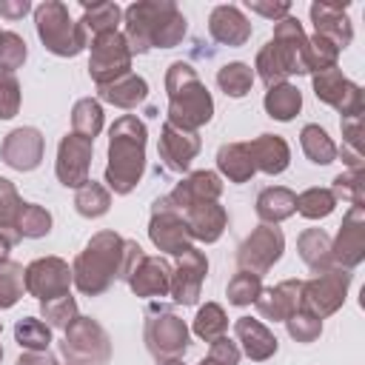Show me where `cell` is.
<instances>
[{
	"instance_id": "obj_34",
	"label": "cell",
	"mask_w": 365,
	"mask_h": 365,
	"mask_svg": "<svg viewBox=\"0 0 365 365\" xmlns=\"http://www.w3.org/2000/svg\"><path fill=\"white\" fill-rule=\"evenodd\" d=\"M123 23V9L117 3H83V17H80V29L86 34V40L108 34V31H120L117 26Z\"/></svg>"
},
{
	"instance_id": "obj_26",
	"label": "cell",
	"mask_w": 365,
	"mask_h": 365,
	"mask_svg": "<svg viewBox=\"0 0 365 365\" xmlns=\"http://www.w3.org/2000/svg\"><path fill=\"white\" fill-rule=\"evenodd\" d=\"M182 217H185V225H188L194 242L211 245L228 228V211L220 202H200V205L182 211Z\"/></svg>"
},
{
	"instance_id": "obj_3",
	"label": "cell",
	"mask_w": 365,
	"mask_h": 365,
	"mask_svg": "<svg viewBox=\"0 0 365 365\" xmlns=\"http://www.w3.org/2000/svg\"><path fill=\"white\" fill-rule=\"evenodd\" d=\"M165 123L182 131H200L214 117V97L200 80L197 68L185 60H174L165 68Z\"/></svg>"
},
{
	"instance_id": "obj_30",
	"label": "cell",
	"mask_w": 365,
	"mask_h": 365,
	"mask_svg": "<svg viewBox=\"0 0 365 365\" xmlns=\"http://www.w3.org/2000/svg\"><path fill=\"white\" fill-rule=\"evenodd\" d=\"M214 160H217L220 177H225L228 182H248L257 174L245 143H225V145H220Z\"/></svg>"
},
{
	"instance_id": "obj_58",
	"label": "cell",
	"mask_w": 365,
	"mask_h": 365,
	"mask_svg": "<svg viewBox=\"0 0 365 365\" xmlns=\"http://www.w3.org/2000/svg\"><path fill=\"white\" fill-rule=\"evenodd\" d=\"M9 251H11V240L6 234H0V262L9 259Z\"/></svg>"
},
{
	"instance_id": "obj_33",
	"label": "cell",
	"mask_w": 365,
	"mask_h": 365,
	"mask_svg": "<svg viewBox=\"0 0 365 365\" xmlns=\"http://www.w3.org/2000/svg\"><path fill=\"white\" fill-rule=\"evenodd\" d=\"M51 211L37 205V202H23L17 217H14V225H11V242H20V240H40L51 231Z\"/></svg>"
},
{
	"instance_id": "obj_63",
	"label": "cell",
	"mask_w": 365,
	"mask_h": 365,
	"mask_svg": "<svg viewBox=\"0 0 365 365\" xmlns=\"http://www.w3.org/2000/svg\"><path fill=\"white\" fill-rule=\"evenodd\" d=\"M57 365H60V362H57Z\"/></svg>"
},
{
	"instance_id": "obj_18",
	"label": "cell",
	"mask_w": 365,
	"mask_h": 365,
	"mask_svg": "<svg viewBox=\"0 0 365 365\" xmlns=\"http://www.w3.org/2000/svg\"><path fill=\"white\" fill-rule=\"evenodd\" d=\"M331 259L345 271H354L365 259V208L351 205L345 211L336 240L331 242Z\"/></svg>"
},
{
	"instance_id": "obj_8",
	"label": "cell",
	"mask_w": 365,
	"mask_h": 365,
	"mask_svg": "<svg viewBox=\"0 0 365 365\" xmlns=\"http://www.w3.org/2000/svg\"><path fill=\"white\" fill-rule=\"evenodd\" d=\"M143 339H145L148 354L157 362H163V359H180L188 351V345H191V334H188L185 319L180 314L168 311V308H157V311L148 314Z\"/></svg>"
},
{
	"instance_id": "obj_4",
	"label": "cell",
	"mask_w": 365,
	"mask_h": 365,
	"mask_svg": "<svg viewBox=\"0 0 365 365\" xmlns=\"http://www.w3.org/2000/svg\"><path fill=\"white\" fill-rule=\"evenodd\" d=\"M305 46H308V34L294 14L277 20L271 40L257 51L254 77H259L265 88H271V86L288 83L291 74H308Z\"/></svg>"
},
{
	"instance_id": "obj_5",
	"label": "cell",
	"mask_w": 365,
	"mask_h": 365,
	"mask_svg": "<svg viewBox=\"0 0 365 365\" xmlns=\"http://www.w3.org/2000/svg\"><path fill=\"white\" fill-rule=\"evenodd\" d=\"M123 245L125 240L117 231H97L86 248L74 257L71 265V285L83 297H100L120 279L123 268Z\"/></svg>"
},
{
	"instance_id": "obj_14",
	"label": "cell",
	"mask_w": 365,
	"mask_h": 365,
	"mask_svg": "<svg viewBox=\"0 0 365 365\" xmlns=\"http://www.w3.org/2000/svg\"><path fill=\"white\" fill-rule=\"evenodd\" d=\"M91 157H94V140L80 137L74 131L60 137L57 145V160H54V174L60 180V185L66 188H80L88 182V171H91Z\"/></svg>"
},
{
	"instance_id": "obj_43",
	"label": "cell",
	"mask_w": 365,
	"mask_h": 365,
	"mask_svg": "<svg viewBox=\"0 0 365 365\" xmlns=\"http://www.w3.org/2000/svg\"><path fill=\"white\" fill-rule=\"evenodd\" d=\"M259 291H262V277L248 274V271H237V274L228 279L225 297H228V302H231V305L245 308V305H254V302H257Z\"/></svg>"
},
{
	"instance_id": "obj_44",
	"label": "cell",
	"mask_w": 365,
	"mask_h": 365,
	"mask_svg": "<svg viewBox=\"0 0 365 365\" xmlns=\"http://www.w3.org/2000/svg\"><path fill=\"white\" fill-rule=\"evenodd\" d=\"M40 317L46 319V325H48L51 331H54V328L66 331V328L80 317V311H77V299H74L71 294H66V297L40 302Z\"/></svg>"
},
{
	"instance_id": "obj_15",
	"label": "cell",
	"mask_w": 365,
	"mask_h": 365,
	"mask_svg": "<svg viewBox=\"0 0 365 365\" xmlns=\"http://www.w3.org/2000/svg\"><path fill=\"white\" fill-rule=\"evenodd\" d=\"M71 288V268L63 257H37L26 265V294L48 302L66 297Z\"/></svg>"
},
{
	"instance_id": "obj_27",
	"label": "cell",
	"mask_w": 365,
	"mask_h": 365,
	"mask_svg": "<svg viewBox=\"0 0 365 365\" xmlns=\"http://www.w3.org/2000/svg\"><path fill=\"white\" fill-rule=\"evenodd\" d=\"M245 145H248L254 168L268 177H277L291 165V148L279 134H259Z\"/></svg>"
},
{
	"instance_id": "obj_56",
	"label": "cell",
	"mask_w": 365,
	"mask_h": 365,
	"mask_svg": "<svg viewBox=\"0 0 365 365\" xmlns=\"http://www.w3.org/2000/svg\"><path fill=\"white\" fill-rule=\"evenodd\" d=\"M17 365H57V359L48 351H23L17 356Z\"/></svg>"
},
{
	"instance_id": "obj_51",
	"label": "cell",
	"mask_w": 365,
	"mask_h": 365,
	"mask_svg": "<svg viewBox=\"0 0 365 365\" xmlns=\"http://www.w3.org/2000/svg\"><path fill=\"white\" fill-rule=\"evenodd\" d=\"M240 345L237 342H231L228 336H220V339H214L211 342V348H208V359H214L217 365H240Z\"/></svg>"
},
{
	"instance_id": "obj_13",
	"label": "cell",
	"mask_w": 365,
	"mask_h": 365,
	"mask_svg": "<svg viewBox=\"0 0 365 365\" xmlns=\"http://www.w3.org/2000/svg\"><path fill=\"white\" fill-rule=\"evenodd\" d=\"M311 83H314L317 100L325 103V106H331V108H336V111L342 114V120L362 114V108H365L362 88H359L354 80H348L339 66L311 74Z\"/></svg>"
},
{
	"instance_id": "obj_41",
	"label": "cell",
	"mask_w": 365,
	"mask_h": 365,
	"mask_svg": "<svg viewBox=\"0 0 365 365\" xmlns=\"http://www.w3.org/2000/svg\"><path fill=\"white\" fill-rule=\"evenodd\" d=\"M336 208V197L331 188H305L302 194H297V214L305 220H325L331 217Z\"/></svg>"
},
{
	"instance_id": "obj_31",
	"label": "cell",
	"mask_w": 365,
	"mask_h": 365,
	"mask_svg": "<svg viewBox=\"0 0 365 365\" xmlns=\"http://www.w3.org/2000/svg\"><path fill=\"white\" fill-rule=\"evenodd\" d=\"M297 251H299V259L314 274L334 268V259H331V237L322 228H305L297 237Z\"/></svg>"
},
{
	"instance_id": "obj_52",
	"label": "cell",
	"mask_w": 365,
	"mask_h": 365,
	"mask_svg": "<svg viewBox=\"0 0 365 365\" xmlns=\"http://www.w3.org/2000/svg\"><path fill=\"white\" fill-rule=\"evenodd\" d=\"M143 257H145V251L140 248V242L137 240H125V245H123V268H120V279L123 282L131 279V274L143 262Z\"/></svg>"
},
{
	"instance_id": "obj_39",
	"label": "cell",
	"mask_w": 365,
	"mask_h": 365,
	"mask_svg": "<svg viewBox=\"0 0 365 365\" xmlns=\"http://www.w3.org/2000/svg\"><path fill=\"white\" fill-rule=\"evenodd\" d=\"M191 331L200 339H205V342H214V339L225 336V331H228V314H225V308L220 302L200 305V311H197V317L191 322Z\"/></svg>"
},
{
	"instance_id": "obj_42",
	"label": "cell",
	"mask_w": 365,
	"mask_h": 365,
	"mask_svg": "<svg viewBox=\"0 0 365 365\" xmlns=\"http://www.w3.org/2000/svg\"><path fill=\"white\" fill-rule=\"evenodd\" d=\"M14 342L23 351H48L51 345V328L37 317H20L14 322Z\"/></svg>"
},
{
	"instance_id": "obj_60",
	"label": "cell",
	"mask_w": 365,
	"mask_h": 365,
	"mask_svg": "<svg viewBox=\"0 0 365 365\" xmlns=\"http://www.w3.org/2000/svg\"><path fill=\"white\" fill-rule=\"evenodd\" d=\"M197 365H217V362H214V359H208V356H202V359H200Z\"/></svg>"
},
{
	"instance_id": "obj_17",
	"label": "cell",
	"mask_w": 365,
	"mask_h": 365,
	"mask_svg": "<svg viewBox=\"0 0 365 365\" xmlns=\"http://www.w3.org/2000/svg\"><path fill=\"white\" fill-rule=\"evenodd\" d=\"M43 154H46V137L34 125L11 128L0 145V160L14 171H34L43 163Z\"/></svg>"
},
{
	"instance_id": "obj_50",
	"label": "cell",
	"mask_w": 365,
	"mask_h": 365,
	"mask_svg": "<svg viewBox=\"0 0 365 365\" xmlns=\"http://www.w3.org/2000/svg\"><path fill=\"white\" fill-rule=\"evenodd\" d=\"M20 83L11 71H0V120H11L20 111Z\"/></svg>"
},
{
	"instance_id": "obj_20",
	"label": "cell",
	"mask_w": 365,
	"mask_h": 365,
	"mask_svg": "<svg viewBox=\"0 0 365 365\" xmlns=\"http://www.w3.org/2000/svg\"><path fill=\"white\" fill-rule=\"evenodd\" d=\"M200 134L197 131H182V128H174L171 123H163L160 128V143H157V154L163 160V165L174 174H182L188 171L191 160L200 154Z\"/></svg>"
},
{
	"instance_id": "obj_36",
	"label": "cell",
	"mask_w": 365,
	"mask_h": 365,
	"mask_svg": "<svg viewBox=\"0 0 365 365\" xmlns=\"http://www.w3.org/2000/svg\"><path fill=\"white\" fill-rule=\"evenodd\" d=\"M254 68L248 66V63H242V60H231V63H225L220 71H217V86H220V91L225 94V97H231V100H240V97H245L248 91H251V86H254Z\"/></svg>"
},
{
	"instance_id": "obj_55",
	"label": "cell",
	"mask_w": 365,
	"mask_h": 365,
	"mask_svg": "<svg viewBox=\"0 0 365 365\" xmlns=\"http://www.w3.org/2000/svg\"><path fill=\"white\" fill-rule=\"evenodd\" d=\"M29 11H31L29 0H0V17H6V20H20Z\"/></svg>"
},
{
	"instance_id": "obj_57",
	"label": "cell",
	"mask_w": 365,
	"mask_h": 365,
	"mask_svg": "<svg viewBox=\"0 0 365 365\" xmlns=\"http://www.w3.org/2000/svg\"><path fill=\"white\" fill-rule=\"evenodd\" d=\"M336 154L342 157V163L348 165V171H362L365 168V160H362V151H354V148H336Z\"/></svg>"
},
{
	"instance_id": "obj_29",
	"label": "cell",
	"mask_w": 365,
	"mask_h": 365,
	"mask_svg": "<svg viewBox=\"0 0 365 365\" xmlns=\"http://www.w3.org/2000/svg\"><path fill=\"white\" fill-rule=\"evenodd\" d=\"M97 94H100L103 103L131 111V108H137L140 103H145V97H148V83H145V77H140V74H125V77H120V80H114V83H108V86H100Z\"/></svg>"
},
{
	"instance_id": "obj_25",
	"label": "cell",
	"mask_w": 365,
	"mask_h": 365,
	"mask_svg": "<svg viewBox=\"0 0 365 365\" xmlns=\"http://www.w3.org/2000/svg\"><path fill=\"white\" fill-rule=\"evenodd\" d=\"M234 334H237V342H240V354H245L251 362H265L279 348L274 331L265 322L251 319V317H237Z\"/></svg>"
},
{
	"instance_id": "obj_46",
	"label": "cell",
	"mask_w": 365,
	"mask_h": 365,
	"mask_svg": "<svg viewBox=\"0 0 365 365\" xmlns=\"http://www.w3.org/2000/svg\"><path fill=\"white\" fill-rule=\"evenodd\" d=\"M331 191H334L336 202L348 200L351 205L365 208V171H342V174H336Z\"/></svg>"
},
{
	"instance_id": "obj_19",
	"label": "cell",
	"mask_w": 365,
	"mask_h": 365,
	"mask_svg": "<svg viewBox=\"0 0 365 365\" xmlns=\"http://www.w3.org/2000/svg\"><path fill=\"white\" fill-rule=\"evenodd\" d=\"M222 194V177L217 171H208V168H200V171H191L185 174L171 194H165V202L174 208V211H188L200 202H217Z\"/></svg>"
},
{
	"instance_id": "obj_12",
	"label": "cell",
	"mask_w": 365,
	"mask_h": 365,
	"mask_svg": "<svg viewBox=\"0 0 365 365\" xmlns=\"http://www.w3.org/2000/svg\"><path fill=\"white\" fill-rule=\"evenodd\" d=\"M148 240L157 251L163 254H171V257H180L182 251H188L194 245L191 240V231L185 225V217L180 211H174L165 197L154 200L151 205V220H148Z\"/></svg>"
},
{
	"instance_id": "obj_2",
	"label": "cell",
	"mask_w": 365,
	"mask_h": 365,
	"mask_svg": "<svg viewBox=\"0 0 365 365\" xmlns=\"http://www.w3.org/2000/svg\"><path fill=\"white\" fill-rule=\"evenodd\" d=\"M145 143L148 128L137 114H123L108 128V163H106V188L125 197L131 194L145 174Z\"/></svg>"
},
{
	"instance_id": "obj_38",
	"label": "cell",
	"mask_w": 365,
	"mask_h": 365,
	"mask_svg": "<svg viewBox=\"0 0 365 365\" xmlns=\"http://www.w3.org/2000/svg\"><path fill=\"white\" fill-rule=\"evenodd\" d=\"M71 131L94 140L103 131V106L94 97H83L71 106Z\"/></svg>"
},
{
	"instance_id": "obj_40",
	"label": "cell",
	"mask_w": 365,
	"mask_h": 365,
	"mask_svg": "<svg viewBox=\"0 0 365 365\" xmlns=\"http://www.w3.org/2000/svg\"><path fill=\"white\" fill-rule=\"evenodd\" d=\"M26 294V268L14 259L0 262V311L14 308Z\"/></svg>"
},
{
	"instance_id": "obj_48",
	"label": "cell",
	"mask_w": 365,
	"mask_h": 365,
	"mask_svg": "<svg viewBox=\"0 0 365 365\" xmlns=\"http://www.w3.org/2000/svg\"><path fill=\"white\" fill-rule=\"evenodd\" d=\"M29 57L26 40L17 31H0V71H17Z\"/></svg>"
},
{
	"instance_id": "obj_11",
	"label": "cell",
	"mask_w": 365,
	"mask_h": 365,
	"mask_svg": "<svg viewBox=\"0 0 365 365\" xmlns=\"http://www.w3.org/2000/svg\"><path fill=\"white\" fill-rule=\"evenodd\" d=\"M285 251V234L282 228L277 225H268V222H259L237 248V265L240 271H248V274H268L279 257Z\"/></svg>"
},
{
	"instance_id": "obj_10",
	"label": "cell",
	"mask_w": 365,
	"mask_h": 365,
	"mask_svg": "<svg viewBox=\"0 0 365 365\" xmlns=\"http://www.w3.org/2000/svg\"><path fill=\"white\" fill-rule=\"evenodd\" d=\"M86 48H91L88 54V77L94 80V86H108L125 74H131V51L128 43L123 37V31H108L94 37Z\"/></svg>"
},
{
	"instance_id": "obj_23",
	"label": "cell",
	"mask_w": 365,
	"mask_h": 365,
	"mask_svg": "<svg viewBox=\"0 0 365 365\" xmlns=\"http://www.w3.org/2000/svg\"><path fill=\"white\" fill-rule=\"evenodd\" d=\"M251 20L242 14L240 6L234 3H222V6H214L211 14H208V34L222 43V46H231V48H240L251 40Z\"/></svg>"
},
{
	"instance_id": "obj_21",
	"label": "cell",
	"mask_w": 365,
	"mask_h": 365,
	"mask_svg": "<svg viewBox=\"0 0 365 365\" xmlns=\"http://www.w3.org/2000/svg\"><path fill=\"white\" fill-rule=\"evenodd\" d=\"M308 14H311V23H314V34L317 37L334 43L339 51L351 46L354 26L348 20V3L339 6V3H322V0H317V3H311Z\"/></svg>"
},
{
	"instance_id": "obj_1",
	"label": "cell",
	"mask_w": 365,
	"mask_h": 365,
	"mask_svg": "<svg viewBox=\"0 0 365 365\" xmlns=\"http://www.w3.org/2000/svg\"><path fill=\"white\" fill-rule=\"evenodd\" d=\"M188 34V20L174 0H137L123 9V37L131 54L174 48Z\"/></svg>"
},
{
	"instance_id": "obj_54",
	"label": "cell",
	"mask_w": 365,
	"mask_h": 365,
	"mask_svg": "<svg viewBox=\"0 0 365 365\" xmlns=\"http://www.w3.org/2000/svg\"><path fill=\"white\" fill-rule=\"evenodd\" d=\"M245 6L254 11V14H262V17H268L271 23H277V20H282V17H288L291 14V3H265V0H245Z\"/></svg>"
},
{
	"instance_id": "obj_53",
	"label": "cell",
	"mask_w": 365,
	"mask_h": 365,
	"mask_svg": "<svg viewBox=\"0 0 365 365\" xmlns=\"http://www.w3.org/2000/svg\"><path fill=\"white\" fill-rule=\"evenodd\" d=\"M339 128H342V145L354 148V151H362V114L339 120Z\"/></svg>"
},
{
	"instance_id": "obj_24",
	"label": "cell",
	"mask_w": 365,
	"mask_h": 365,
	"mask_svg": "<svg viewBox=\"0 0 365 365\" xmlns=\"http://www.w3.org/2000/svg\"><path fill=\"white\" fill-rule=\"evenodd\" d=\"M171 262L165 257H143V262L134 268L128 288L134 297L143 299H154V297H168L171 291Z\"/></svg>"
},
{
	"instance_id": "obj_59",
	"label": "cell",
	"mask_w": 365,
	"mask_h": 365,
	"mask_svg": "<svg viewBox=\"0 0 365 365\" xmlns=\"http://www.w3.org/2000/svg\"><path fill=\"white\" fill-rule=\"evenodd\" d=\"M160 365H185V362H182V359H163Z\"/></svg>"
},
{
	"instance_id": "obj_45",
	"label": "cell",
	"mask_w": 365,
	"mask_h": 365,
	"mask_svg": "<svg viewBox=\"0 0 365 365\" xmlns=\"http://www.w3.org/2000/svg\"><path fill=\"white\" fill-rule=\"evenodd\" d=\"M339 60V48L322 37H308V46H305V68L308 74H317V71H325V68H334Z\"/></svg>"
},
{
	"instance_id": "obj_16",
	"label": "cell",
	"mask_w": 365,
	"mask_h": 365,
	"mask_svg": "<svg viewBox=\"0 0 365 365\" xmlns=\"http://www.w3.org/2000/svg\"><path fill=\"white\" fill-rule=\"evenodd\" d=\"M205 274H208V257H205V251L191 245L188 251H182L177 257V265L171 268V291H168V297L177 305H197L202 282H205Z\"/></svg>"
},
{
	"instance_id": "obj_35",
	"label": "cell",
	"mask_w": 365,
	"mask_h": 365,
	"mask_svg": "<svg viewBox=\"0 0 365 365\" xmlns=\"http://www.w3.org/2000/svg\"><path fill=\"white\" fill-rule=\"evenodd\" d=\"M299 145H302V154L314 163V165H331L336 160V143L331 140V134L317 125V123H308L302 125L299 131Z\"/></svg>"
},
{
	"instance_id": "obj_22",
	"label": "cell",
	"mask_w": 365,
	"mask_h": 365,
	"mask_svg": "<svg viewBox=\"0 0 365 365\" xmlns=\"http://www.w3.org/2000/svg\"><path fill=\"white\" fill-rule=\"evenodd\" d=\"M254 305L262 319L285 322L291 314L302 308V279H282L274 288H262Z\"/></svg>"
},
{
	"instance_id": "obj_9",
	"label": "cell",
	"mask_w": 365,
	"mask_h": 365,
	"mask_svg": "<svg viewBox=\"0 0 365 365\" xmlns=\"http://www.w3.org/2000/svg\"><path fill=\"white\" fill-rule=\"evenodd\" d=\"M351 279H354V274L345 268H336V265L314 274L311 279H302V311L314 314L317 319L336 314L345 305Z\"/></svg>"
},
{
	"instance_id": "obj_47",
	"label": "cell",
	"mask_w": 365,
	"mask_h": 365,
	"mask_svg": "<svg viewBox=\"0 0 365 365\" xmlns=\"http://www.w3.org/2000/svg\"><path fill=\"white\" fill-rule=\"evenodd\" d=\"M285 331H288V336H291L294 342L311 345V342H317L319 334H322V319H317L314 314H308V311L299 308L297 314H291V317L285 319Z\"/></svg>"
},
{
	"instance_id": "obj_6",
	"label": "cell",
	"mask_w": 365,
	"mask_h": 365,
	"mask_svg": "<svg viewBox=\"0 0 365 365\" xmlns=\"http://www.w3.org/2000/svg\"><path fill=\"white\" fill-rule=\"evenodd\" d=\"M34 29L43 48L54 57H77L88 46L80 23L68 14V6L60 0H46L34 6Z\"/></svg>"
},
{
	"instance_id": "obj_62",
	"label": "cell",
	"mask_w": 365,
	"mask_h": 365,
	"mask_svg": "<svg viewBox=\"0 0 365 365\" xmlns=\"http://www.w3.org/2000/svg\"><path fill=\"white\" fill-rule=\"evenodd\" d=\"M0 331H3V322H0Z\"/></svg>"
},
{
	"instance_id": "obj_37",
	"label": "cell",
	"mask_w": 365,
	"mask_h": 365,
	"mask_svg": "<svg viewBox=\"0 0 365 365\" xmlns=\"http://www.w3.org/2000/svg\"><path fill=\"white\" fill-rule=\"evenodd\" d=\"M74 208H77L80 217L97 220V217L108 214V208H111V191H108L103 182L88 180L86 185L77 188V194H74Z\"/></svg>"
},
{
	"instance_id": "obj_28",
	"label": "cell",
	"mask_w": 365,
	"mask_h": 365,
	"mask_svg": "<svg viewBox=\"0 0 365 365\" xmlns=\"http://www.w3.org/2000/svg\"><path fill=\"white\" fill-rule=\"evenodd\" d=\"M254 211L262 222L268 225H279L282 220L294 217L297 214V194L285 185H268L257 194V202H254Z\"/></svg>"
},
{
	"instance_id": "obj_32",
	"label": "cell",
	"mask_w": 365,
	"mask_h": 365,
	"mask_svg": "<svg viewBox=\"0 0 365 365\" xmlns=\"http://www.w3.org/2000/svg\"><path fill=\"white\" fill-rule=\"evenodd\" d=\"M262 108L271 120H279V123H291L299 108H302V91L294 86V83H279V86H271L262 97Z\"/></svg>"
},
{
	"instance_id": "obj_49",
	"label": "cell",
	"mask_w": 365,
	"mask_h": 365,
	"mask_svg": "<svg viewBox=\"0 0 365 365\" xmlns=\"http://www.w3.org/2000/svg\"><path fill=\"white\" fill-rule=\"evenodd\" d=\"M20 205H23V200L14 188V182L0 177V234H6L9 240H11V225H14V217H17Z\"/></svg>"
},
{
	"instance_id": "obj_61",
	"label": "cell",
	"mask_w": 365,
	"mask_h": 365,
	"mask_svg": "<svg viewBox=\"0 0 365 365\" xmlns=\"http://www.w3.org/2000/svg\"><path fill=\"white\" fill-rule=\"evenodd\" d=\"M0 359H3V345H0Z\"/></svg>"
},
{
	"instance_id": "obj_7",
	"label": "cell",
	"mask_w": 365,
	"mask_h": 365,
	"mask_svg": "<svg viewBox=\"0 0 365 365\" xmlns=\"http://www.w3.org/2000/svg\"><path fill=\"white\" fill-rule=\"evenodd\" d=\"M60 351L66 356V365H108V359H111V336L97 319L80 314L66 328Z\"/></svg>"
}]
</instances>
